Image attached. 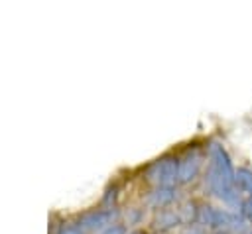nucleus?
<instances>
[{"label":"nucleus","instance_id":"1","mask_svg":"<svg viewBox=\"0 0 252 234\" xmlns=\"http://www.w3.org/2000/svg\"><path fill=\"white\" fill-rule=\"evenodd\" d=\"M238 212H240V216H242V218L252 226V199H250V201H244V203L240 205Z\"/></svg>","mask_w":252,"mask_h":234},{"label":"nucleus","instance_id":"2","mask_svg":"<svg viewBox=\"0 0 252 234\" xmlns=\"http://www.w3.org/2000/svg\"><path fill=\"white\" fill-rule=\"evenodd\" d=\"M246 234H252V226H250V228H248V232H246Z\"/></svg>","mask_w":252,"mask_h":234},{"label":"nucleus","instance_id":"3","mask_svg":"<svg viewBox=\"0 0 252 234\" xmlns=\"http://www.w3.org/2000/svg\"><path fill=\"white\" fill-rule=\"evenodd\" d=\"M213 234H228V232H213Z\"/></svg>","mask_w":252,"mask_h":234}]
</instances>
